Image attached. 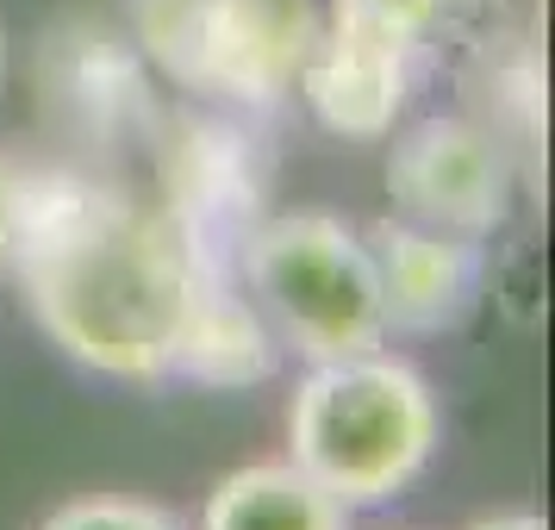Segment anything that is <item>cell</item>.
Returning a JSON list of instances; mask_svg holds the SVG:
<instances>
[{"instance_id":"1","label":"cell","mask_w":555,"mask_h":530,"mask_svg":"<svg viewBox=\"0 0 555 530\" xmlns=\"http://www.w3.org/2000/svg\"><path fill=\"white\" fill-rule=\"evenodd\" d=\"M13 262L38 331L69 362L113 380L176 375L219 300L176 212L88 181L31 188Z\"/></svg>"},{"instance_id":"2","label":"cell","mask_w":555,"mask_h":530,"mask_svg":"<svg viewBox=\"0 0 555 530\" xmlns=\"http://www.w3.org/2000/svg\"><path fill=\"white\" fill-rule=\"evenodd\" d=\"M437 437L443 418L430 380L380 350L312 362L287 405V462L319 480L344 512L405 493L437 455Z\"/></svg>"},{"instance_id":"3","label":"cell","mask_w":555,"mask_h":530,"mask_svg":"<svg viewBox=\"0 0 555 530\" xmlns=\"http://www.w3.org/2000/svg\"><path fill=\"white\" fill-rule=\"evenodd\" d=\"M244 281L275 337L306 362H344L387 344L375 256L362 231L331 212H287L250 231Z\"/></svg>"},{"instance_id":"4","label":"cell","mask_w":555,"mask_h":530,"mask_svg":"<svg viewBox=\"0 0 555 530\" xmlns=\"http://www.w3.org/2000/svg\"><path fill=\"white\" fill-rule=\"evenodd\" d=\"M450 13L455 0H331L300 63L306 106L337 138H387Z\"/></svg>"},{"instance_id":"5","label":"cell","mask_w":555,"mask_h":530,"mask_svg":"<svg viewBox=\"0 0 555 530\" xmlns=\"http://www.w3.org/2000/svg\"><path fill=\"white\" fill-rule=\"evenodd\" d=\"M312 31V0H144L151 51L225 101H275L294 88Z\"/></svg>"},{"instance_id":"6","label":"cell","mask_w":555,"mask_h":530,"mask_svg":"<svg viewBox=\"0 0 555 530\" xmlns=\"http://www.w3.org/2000/svg\"><path fill=\"white\" fill-rule=\"evenodd\" d=\"M387 194L412 225H437L455 237H493L518 194V163L493 126L443 113L418 119L387 151Z\"/></svg>"},{"instance_id":"7","label":"cell","mask_w":555,"mask_h":530,"mask_svg":"<svg viewBox=\"0 0 555 530\" xmlns=\"http://www.w3.org/2000/svg\"><path fill=\"white\" fill-rule=\"evenodd\" d=\"M375 256L380 312L387 331H450L480 294V250L475 237H455L412 219H375L362 231Z\"/></svg>"},{"instance_id":"8","label":"cell","mask_w":555,"mask_h":530,"mask_svg":"<svg viewBox=\"0 0 555 530\" xmlns=\"http://www.w3.org/2000/svg\"><path fill=\"white\" fill-rule=\"evenodd\" d=\"M201 530H350V512L294 462H250L206 493Z\"/></svg>"},{"instance_id":"9","label":"cell","mask_w":555,"mask_h":530,"mask_svg":"<svg viewBox=\"0 0 555 530\" xmlns=\"http://www.w3.org/2000/svg\"><path fill=\"white\" fill-rule=\"evenodd\" d=\"M38 530H181L176 512L151 500H119V493H88V500L56 505Z\"/></svg>"},{"instance_id":"10","label":"cell","mask_w":555,"mask_h":530,"mask_svg":"<svg viewBox=\"0 0 555 530\" xmlns=\"http://www.w3.org/2000/svg\"><path fill=\"white\" fill-rule=\"evenodd\" d=\"M31 188H38V176H26L20 163H7V156H0V262H13L20 237H26Z\"/></svg>"},{"instance_id":"11","label":"cell","mask_w":555,"mask_h":530,"mask_svg":"<svg viewBox=\"0 0 555 530\" xmlns=\"http://www.w3.org/2000/svg\"><path fill=\"white\" fill-rule=\"evenodd\" d=\"M468 530H550L537 512H505V518H480V525H468Z\"/></svg>"},{"instance_id":"12","label":"cell","mask_w":555,"mask_h":530,"mask_svg":"<svg viewBox=\"0 0 555 530\" xmlns=\"http://www.w3.org/2000/svg\"><path fill=\"white\" fill-rule=\"evenodd\" d=\"M0 76H7V31H0Z\"/></svg>"}]
</instances>
